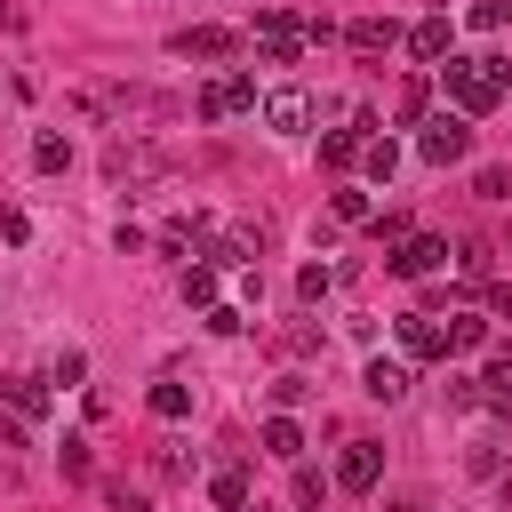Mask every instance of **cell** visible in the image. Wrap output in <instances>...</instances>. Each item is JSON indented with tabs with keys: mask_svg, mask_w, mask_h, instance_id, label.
I'll return each instance as SVG.
<instances>
[{
	"mask_svg": "<svg viewBox=\"0 0 512 512\" xmlns=\"http://www.w3.org/2000/svg\"><path fill=\"white\" fill-rule=\"evenodd\" d=\"M440 88H448V112L480 120V112H496V104H504L512 64H504V56H448V64H440Z\"/></svg>",
	"mask_w": 512,
	"mask_h": 512,
	"instance_id": "obj_1",
	"label": "cell"
},
{
	"mask_svg": "<svg viewBox=\"0 0 512 512\" xmlns=\"http://www.w3.org/2000/svg\"><path fill=\"white\" fill-rule=\"evenodd\" d=\"M464 152H472V120L464 112H424L416 120V160L424 168H456Z\"/></svg>",
	"mask_w": 512,
	"mask_h": 512,
	"instance_id": "obj_2",
	"label": "cell"
},
{
	"mask_svg": "<svg viewBox=\"0 0 512 512\" xmlns=\"http://www.w3.org/2000/svg\"><path fill=\"white\" fill-rule=\"evenodd\" d=\"M256 56H264V64H304V16L264 8V16H256Z\"/></svg>",
	"mask_w": 512,
	"mask_h": 512,
	"instance_id": "obj_3",
	"label": "cell"
},
{
	"mask_svg": "<svg viewBox=\"0 0 512 512\" xmlns=\"http://www.w3.org/2000/svg\"><path fill=\"white\" fill-rule=\"evenodd\" d=\"M400 40H408V56H416L424 72H440V64L456 56V24H448V16H416V24L400 32Z\"/></svg>",
	"mask_w": 512,
	"mask_h": 512,
	"instance_id": "obj_4",
	"label": "cell"
},
{
	"mask_svg": "<svg viewBox=\"0 0 512 512\" xmlns=\"http://www.w3.org/2000/svg\"><path fill=\"white\" fill-rule=\"evenodd\" d=\"M376 480H384V440H344V456H336V488L368 496Z\"/></svg>",
	"mask_w": 512,
	"mask_h": 512,
	"instance_id": "obj_5",
	"label": "cell"
},
{
	"mask_svg": "<svg viewBox=\"0 0 512 512\" xmlns=\"http://www.w3.org/2000/svg\"><path fill=\"white\" fill-rule=\"evenodd\" d=\"M232 112H256V80L248 72H224L200 88V120H232Z\"/></svg>",
	"mask_w": 512,
	"mask_h": 512,
	"instance_id": "obj_6",
	"label": "cell"
},
{
	"mask_svg": "<svg viewBox=\"0 0 512 512\" xmlns=\"http://www.w3.org/2000/svg\"><path fill=\"white\" fill-rule=\"evenodd\" d=\"M264 128H272V136H304V128H312V88H296V80L272 88V96H264Z\"/></svg>",
	"mask_w": 512,
	"mask_h": 512,
	"instance_id": "obj_7",
	"label": "cell"
},
{
	"mask_svg": "<svg viewBox=\"0 0 512 512\" xmlns=\"http://www.w3.org/2000/svg\"><path fill=\"white\" fill-rule=\"evenodd\" d=\"M384 264H392L400 280H424V272H440V264H448V240H440V232H408Z\"/></svg>",
	"mask_w": 512,
	"mask_h": 512,
	"instance_id": "obj_8",
	"label": "cell"
},
{
	"mask_svg": "<svg viewBox=\"0 0 512 512\" xmlns=\"http://www.w3.org/2000/svg\"><path fill=\"white\" fill-rule=\"evenodd\" d=\"M168 48H176V56H200V64H216V56H240V32H232V24H184Z\"/></svg>",
	"mask_w": 512,
	"mask_h": 512,
	"instance_id": "obj_9",
	"label": "cell"
},
{
	"mask_svg": "<svg viewBox=\"0 0 512 512\" xmlns=\"http://www.w3.org/2000/svg\"><path fill=\"white\" fill-rule=\"evenodd\" d=\"M160 168V144H144V136H112L104 144V176H152Z\"/></svg>",
	"mask_w": 512,
	"mask_h": 512,
	"instance_id": "obj_10",
	"label": "cell"
},
{
	"mask_svg": "<svg viewBox=\"0 0 512 512\" xmlns=\"http://www.w3.org/2000/svg\"><path fill=\"white\" fill-rule=\"evenodd\" d=\"M400 352H408V360H448L440 320H432V312H400Z\"/></svg>",
	"mask_w": 512,
	"mask_h": 512,
	"instance_id": "obj_11",
	"label": "cell"
},
{
	"mask_svg": "<svg viewBox=\"0 0 512 512\" xmlns=\"http://www.w3.org/2000/svg\"><path fill=\"white\" fill-rule=\"evenodd\" d=\"M360 392H368V400H384V408H392V400H408V360H384V352H376V360L360 368Z\"/></svg>",
	"mask_w": 512,
	"mask_h": 512,
	"instance_id": "obj_12",
	"label": "cell"
},
{
	"mask_svg": "<svg viewBox=\"0 0 512 512\" xmlns=\"http://www.w3.org/2000/svg\"><path fill=\"white\" fill-rule=\"evenodd\" d=\"M344 48H352V56H384V48H400V24H392V16H360V24L344 32Z\"/></svg>",
	"mask_w": 512,
	"mask_h": 512,
	"instance_id": "obj_13",
	"label": "cell"
},
{
	"mask_svg": "<svg viewBox=\"0 0 512 512\" xmlns=\"http://www.w3.org/2000/svg\"><path fill=\"white\" fill-rule=\"evenodd\" d=\"M256 248H264V232H256V224H232V232L208 248V264H240V272H256Z\"/></svg>",
	"mask_w": 512,
	"mask_h": 512,
	"instance_id": "obj_14",
	"label": "cell"
},
{
	"mask_svg": "<svg viewBox=\"0 0 512 512\" xmlns=\"http://www.w3.org/2000/svg\"><path fill=\"white\" fill-rule=\"evenodd\" d=\"M0 400L32 424V416H48V376H0Z\"/></svg>",
	"mask_w": 512,
	"mask_h": 512,
	"instance_id": "obj_15",
	"label": "cell"
},
{
	"mask_svg": "<svg viewBox=\"0 0 512 512\" xmlns=\"http://www.w3.org/2000/svg\"><path fill=\"white\" fill-rule=\"evenodd\" d=\"M32 168H40V176H64V168H72V136H64V128H32Z\"/></svg>",
	"mask_w": 512,
	"mask_h": 512,
	"instance_id": "obj_16",
	"label": "cell"
},
{
	"mask_svg": "<svg viewBox=\"0 0 512 512\" xmlns=\"http://www.w3.org/2000/svg\"><path fill=\"white\" fill-rule=\"evenodd\" d=\"M144 408H152L160 424H184V416H192V384H176V376H160V384L144 392Z\"/></svg>",
	"mask_w": 512,
	"mask_h": 512,
	"instance_id": "obj_17",
	"label": "cell"
},
{
	"mask_svg": "<svg viewBox=\"0 0 512 512\" xmlns=\"http://www.w3.org/2000/svg\"><path fill=\"white\" fill-rule=\"evenodd\" d=\"M360 176H368V184H392V176H400V144H392V136H368V144H360Z\"/></svg>",
	"mask_w": 512,
	"mask_h": 512,
	"instance_id": "obj_18",
	"label": "cell"
},
{
	"mask_svg": "<svg viewBox=\"0 0 512 512\" xmlns=\"http://www.w3.org/2000/svg\"><path fill=\"white\" fill-rule=\"evenodd\" d=\"M504 464H512V448H504V440H496V432H480V440H472V448H464V472H472V480H496V472H504Z\"/></svg>",
	"mask_w": 512,
	"mask_h": 512,
	"instance_id": "obj_19",
	"label": "cell"
},
{
	"mask_svg": "<svg viewBox=\"0 0 512 512\" xmlns=\"http://www.w3.org/2000/svg\"><path fill=\"white\" fill-rule=\"evenodd\" d=\"M176 296H184V304H200V312H208V304H224V296H216V264H184V272H176Z\"/></svg>",
	"mask_w": 512,
	"mask_h": 512,
	"instance_id": "obj_20",
	"label": "cell"
},
{
	"mask_svg": "<svg viewBox=\"0 0 512 512\" xmlns=\"http://www.w3.org/2000/svg\"><path fill=\"white\" fill-rule=\"evenodd\" d=\"M208 504H216V512H248V472H232V464L208 472Z\"/></svg>",
	"mask_w": 512,
	"mask_h": 512,
	"instance_id": "obj_21",
	"label": "cell"
},
{
	"mask_svg": "<svg viewBox=\"0 0 512 512\" xmlns=\"http://www.w3.org/2000/svg\"><path fill=\"white\" fill-rule=\"evenodd\" d=\"M424 112H432V80L416 72V80H400V104H392V120H400V128H416Z\"/></svg>",
	"mask_w": 512,
	"mask_h": 512,
	"instance_id": "obj_22",
	"label": "cell"
},
{
	"mask_svg": "<svg viewBox=\"0 0 512 512\" xmlns=\"http://www.w3.org/2000/svg\"><path fill=\"white\" fill-rule=\"evenodd\" d=\"M440 336H448V352H480V344H488V320H480V312H448Z\"/></svg>",
	"mask_w": 512,
	"mask_h": 512,
	"instance_id": "obj_23",
	"label": "cell"
},
{
	"mask_svg": "<svg viewBox=\"0 0 512 512\" xmlns=\"http://www.w3.org/2000/svg\"><path fill=\"white\" fill-rule=\"evenodd\" d=\"M264 448L296 464V456H304V424H296V416H264Z\"/></svg>",
	"mask_w": 512,
	"mask_h": 512,
	"instance_id": "obj_24",
	"label": "cell"
},
{
	"mask_svg": "<svg viewBox=\"0 0 512 512\" xmlns=\"http://www.w3.org/2000/svg\"><path fill=\"white\" fill-rule=\"evenodd\" d=\"M480 400H488V408H512V352H496V360L480 368Z\"/></svg>",
	"mask_w": 512,
	"mask_h": 512,
	"instance_id": "obj_25",
	"label": "cell"
},
{
	"mask_svg": "<svg viewBox=\"0 0 512 512\" xmlns=\"http://www.w3.org/2000/svg\"><path fill=\"white\" fill-rule=\"evenodd\" d=\"M360 144H368L360 128H328V136H320V160H328V168H352V160H360Z\"/></svg>",
	"mask_w": 512,
	"mask_h": 512,
	"instance_id": "obj_26",
	"label": "cell"
},
{
	"mask_svg": "<svg viewBox=\"0 0 512 512\" xmlns=\"http://www.w3.org/2000/svg\"><path fill=\"white\" fill-rule=\"evenodd\" d=\"M464 24H472V32H504V24H512V0H472Z\"/></svg>",
	"mask_w": 512,
	"mask_h": 512,
	"instance_id": "obj_27",
	"label": "cell"
},
{
	"mask_svg": "<svg viewBox=\"0 0 512 512\" xmlns=\"http://www.w3.org/2000/svg\"><path fill=\"white\" fill-rule=\"evenodd\" d=\"M328 208H336V224H368V216H376V208H368V192H360V184H344V192H336V200H328Z\"/></svg>",
	"mask_w": 512,
	"mask_h": 512,
	"instance_id": "obj_28",
	"label": "cell"
},
{
	"mask_svg": "<svg viewBox=\"0 0 512 512\" xmlns=\"http://www.w3.org/2000/svg\"><path fill=\"white\" fill-rule=\"evenodd\" d=\"M328 288H336V272H328V264H304V272H296V296H304V304H320Z\"/></svg>",
	"mask_w": 512,
	"mask_h": 512,
	"instance_id": "obj_29",
	"label": "cell"
},
{
	"mask_svg": "<svg viewBox=\"0 0 512 512\" xmlns=\"http://www.w3.org/2000/svg\"><path fill=\"white\" fill-rule=\"evenodd\" d=\"M200 320H208V336H240V328H248V312H240V304H208Z\"/></svg>",
	"mask_w": 512,
	"mask_h": 512,
	"instance_id": "obj_30",
	"label": "cell"
},
{
	"mask_svg": "<svg viewBox=\"0 0 512 512\" xmlns=\"http://www.w3.org/2000/svg\"><path fill=\"white\" fill-rule=\"evenodd\" d=\"M80 376H88V352H72V344H64V352H56V368H48V384H64V392H72Z\"/></svg>",
	"mask_w": 512,
	"mask_h": 512,
	"instance_id": "obj_31",
	"label": "cell"
},
{
	"mask_svg": "<svg viewBox=\"0 0 512 512\" xmlns=\"http://www.w3.org/2000/svg\"><path fill=\"white\" fill-rule=\"evenodd\" d=\"M472 192H480V200H512V168H480Z\"/></svg>",
	"mask_w": 512,
	"mask_h": 512,
	"instance_id": "obj_32",
	"label": "cell"
},
{
	"mask_svg": "<svg viewBox=\"0 0 512 512\" xmlns=\"http://www.w3.org/2000/svg\"><path fill=\"white\" fill-rule=\"evenodd\" d=\"M0 240L24 248V240H32V216H24V208H0Z\"/></svg>",
	"mask_w": 512,
	"mask_h": 512,
	"instance_id": "obj_33",
	"label": "cell"
},
{
	"mask_svg": "<svg viewBox=\"0 0 512 512\" xmlns=\"http://www.w3.org/2000/svg\"><path fill=\"white\" fill-rule=\"evenodd\" d=\"M320 496H328V480H320L312 464H296V504H320Z\"/></svg>",
	"mask_w": 512,
	"mask_h": 512,
	"instance_id": "obj_34",
	"label": "cell"
},
{
	"mask_svg": "<svg viewBox=\"0 0 512 512\" xmlns=\"http://www.w3.org/2000/svg\"><path fill=\"white\" fill-rule=\"evenodd\" d=\"M304 392H312V384H304V376H280V384H272V400H280V416H288V408H296V400H304Z\"/></svg>",
	"mask_w": 512,
	"mask_h": 512,
	"instance_id": "obj_35",
	"label": "cell"
},
{
	"mask_svg": "<svg viewBox=\"0 0 512 512\" xmlns=\"http://www.w3.org/2000/svg\"><path fill=\"white\" fill-rule=\"evenodd\" d=\"M0 448H24V416H0Z\"/></svg>",
	"mask_w": 512,
	"mask_h": 512,
	"instance_id": "obj_36",
	"label": "cell"
},
{
	"mask_svg": "<svg viewBox=\"0 0 512 512\" xmlns=\"http://www.w3.org/2000/svg\"><path fill=\"white\" fill-rule=\"evenodd\" d=\"M384 512H424V504H384Z\"/></svg>",
	"mask_w": 512,
	"mask_h": 512,
	"instance_id": "obj_37",
	"label": "cell"
},
{
	"mask_svg": "<svg viewBox=\"0 0 512 512\" xmlns=\"http://www.w3.org/2000/svg\"><path fill=\"white\" fill-rule=\"evenodd\" d=\"M8 104H16V88H0V112H8Z\"/></svg>",
	"mask_w": 512,
	"mask_h": 512,
	"instance_id": "obj_38",
	"label": "cell"
},
{
	"mask_svg": "<svg viewBox=\"0 0 512 512\" xmlns=\"http://www.w3.org/2000/svg\"><path fill=\"white\" fill-rule=\"evenodd\" d=\"M120 512H144V504H128V496H120Z\"/></svg>",
	"mask_w": 512,
	"mask_h": 512,
	"instance_id": "obj_39",
	"label": "cell"
}]
</instances>
